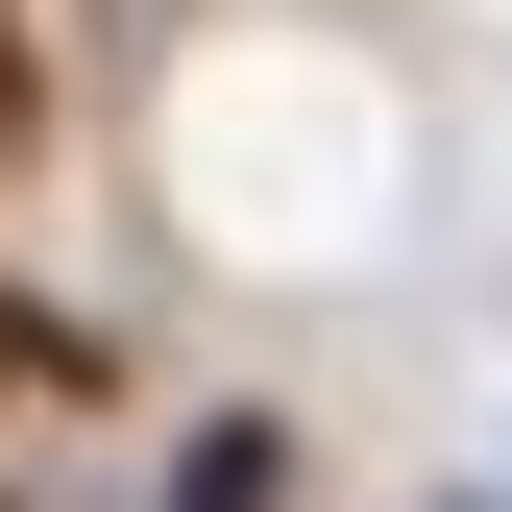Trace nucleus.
<instances>
[{
    "instance_id": "f257e3e1",
    "label": "nucleus",
    "mask_w": 512,
    "mask_h": 512,
    "mask_svg": "<svg viewBox=\"0 0 512 512\" xmlns=\"http://www.w3.org/2000/svg\"><path fill=\"white\" fill-rule=\"evenodd\" d=\"M269 488H293V439H269V415H220L196 464H171V512H269Z\"/></svg>"
}]
</instances>
